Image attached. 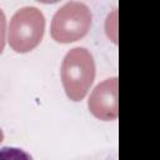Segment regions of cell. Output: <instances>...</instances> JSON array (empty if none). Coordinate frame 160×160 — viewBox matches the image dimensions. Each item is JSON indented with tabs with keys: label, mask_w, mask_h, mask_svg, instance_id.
<instances>
[{
	"label": "cell",
	"mask_w": 160,
	"mask_h": 160,
	"mask_svg": "<svg viewBox=\"0 0 160 160\" xmlns=\"http://www.w3.org/2000/svg\"><path fill=\"white\" fill-rule=\"evenodd\" d=\"M95 72V60L86 48L70 49L62 59L60 70L66 96L72 101L82 100L94 82Z\"/></svg>",
	"instance_id": "1"
},
{
	"label": "cell",
	"mask_w": 160,
	"mask_h": 160,
	"mask_svg": "<svg viewBox=\"0 0 160 160\" xmlns=\"http://www.w3.org/2000/svg\"><path fill=\"white\" fill-rule=\"evenodd\" d=\"M45 16L36 6H24L15 11L10 19L8 41L16 52H29L42 40Z\"/></svg>",
	"instance_id": "2"
},
{
	"label": "cell",
	"mask_w": 160,
	"mask_h": 160,
	"mask_svg": "<svg viewBox=\"0 0 160 160\" xmlns=\"http://www.w3.org/2000/svg\"><path fill=\"white\" fill-rule=\"evenodd\" d=\"M91 21L92 14L86 4L68 1L55 11L51 19L50 35L58 42H74L88 34Z\"/></svg>",
	"instance_id": "3"
},
{
	"label": "cell",
	"mask_w": 160,
	"mask_h": 160,
	"mask_svg": "<svg viewBox=\"0 0 160 160\" xmlns=\"http://www.w3.org/2000/svg\"><path fill=\"white\" fill-rule=\"evenodd\" d=\"M88 108L90 112L104 121H111L118 118V78H109L99 82L91 91Z\"/></svg>",
	"instance_id": "4"
},
{
	"label": "cell",
	"mask_w": 160,
	"mask_h": 160,
	"mask_svg": "<svg viewBox=\"0 0 160 160\" xmlns=\"http://www.w3.org/2000/svg\"><path fill=\"white\" fill-rule=\"evenodd\" d=\"M0 160H34L32 156L20 148L4 146L0 149Z\"/></svg>",
	"instance_id": "5"
},
{
	"label": "cell",
	"mask_w": 160,
	"mask_h": 160,
	"mask_svg": "<svg viewBox=\"0 0 160 160\" xmlns=\"http://www.w3.org/2000/svg\"><path fill=\"white\" fill-rule=\"evenodd\" d=\"M5 40H6V16L4 11L0 9V54L5 48Z\"/></svg>",
	"instance_id": "6"
},
{
	"label": "cell",
	"mask_w": 160,
	"mask_h": 160,
	"mask_svg": "<svg viewBox=\"0 0 160 160\" xmlns=\"http://www.w3.org/2000/svg\"><path fill=\"white\" fill-rule=\"evenodd\" d=\"M4 140V132H2V130L0 129V142Z\"/></svg>",
	"instance_id": "7"
}]
</instances>
